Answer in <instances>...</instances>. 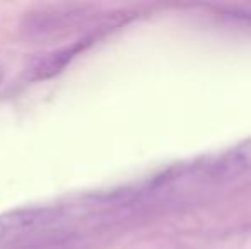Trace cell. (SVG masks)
I'll return each mask as SVG.
<instances>
[{"instance_id":"1","label":"cell","mask_w":251,"mask_h":249,"mask_svg":"<svg viewBox=\"0 0 251 249\" xmlns=\"http://www.w3.org/2000/svg\"><path fill=\"white\" fill-rule=\"evenodd\" d=\"M89 17V5L62 3L29 12L23 21V33L31 40H51L72 33Z\"/></svg>"},{"instance_id":"2","label":"cell","mask_w":251,"mask_h":249,"mask_svg":"<svg viewBox=\"0 0 251 249\" xmlns=\"http://www.w3.org/2000/svg\"><path fill=\"white\" fill-rule=\"evenodd\" d=\"M89 43H91V40H80V41H77V43L70 45V46L58 48V50L34 58V60L31 62V65L27 67V75L33 80H47V79H51V77L58 75L60 72L65 70V67L69 65L80 51L86 50V46Z\"/></svg>"},{"instance_id":"3","label":"cell","mask_w":251,"mask_h":249,"mask_svg":"<svg viewBox=\"0 0 251 249\" xmlns=\"http://www.w3.org/2000/svg\"><path fill=\"white\" fill-rule=\"evenodd\" d=\"M56 210L50 206H31V208H17L0 213V241L19 234L23 230L33 229L38 224H45L55 219Z\"/></svg>"},{"instance_id":"4","label":"cell","mask_w":251,"mask_h":249,"mask_svg":"<svg viewBox=\"0 0 251 249\" xmlns=\"http://www.w3.org/2000/svg\"><path fill=\"white\" fill-rule=\"evenodd\" d=\"M215 174L226 176H238L251 171V138L243 140L236 147L229 149L217 162L214 164Z\"/></svg>"}]
</instances>
